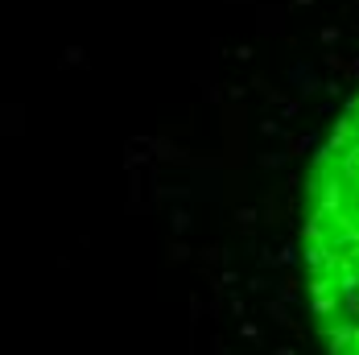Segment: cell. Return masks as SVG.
I'll list each match as a JSON object with an SVG mask.
<instances>
[{
  "label": "cell",
  "instance_id": "6da1fadb",
  "mask_svg": "<svg viewBox=\"0 0 359 355\" xmlns=\"http://www.w3.org/2000/svg\"><path fill=\"white\" fill-rule=\"evenodd\" d=\"M302 244L310 310L326 355H359V95L310 170Z\"/></svg>",
  "mask_w": 359,
  "mask_h": 355
}]
</instances>
